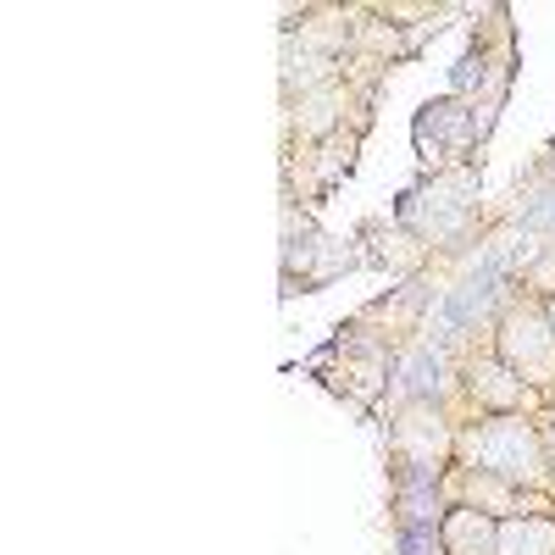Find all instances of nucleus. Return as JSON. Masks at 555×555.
Wrapping results in <instances>:
<instances>
[{"label":"nucleus","instance_id":"f257e3e1","mask_svg":"<svg viewBox=\"0 0 555 555\" xmlns=\"http://www.w3.org/2000/svg\"><path fill=\"white\" fill-rule=\"evenodd\" d=\"M455 467H478V473H494V478L517 483V489L555 494L544 428H539V416H528V411L467 423V428L455 434Z\"/></svg>","mask_w":555,"mask_h":555},{"label":"nucleus","instance_id":"39448f33","mask_svg":"<svg viewBox=\"0 0 555 555\" xmlns=\"http://www.w3.org/2000/svg\"><path fill=\"white\" fill-rule=\"evenodd\" d=\"M494 112L489 106H467V101H428L411 122L416 139V156H423L428 172H455V167H473V151L489 139Z\"/></svg>","mask_w":555,"mask_h":555},{"label":"nucleus","instance_id":"412c9836","mask_svg":"<svg viewBox=\"0 0 555 555\" xmlns=\"http://www.w3.org/2000/svg\"><path fill=\"white\" fill-rule=\"evenodd\" d=\"M550 400H555V395H550Z\"/></svg>","mask_w":555,"mask_h":555},{"label":"nucleus","instance_id":"7ed1b4c3","mask_svg":"<svg viewBox=\"0 0 555 555\" xmlns=\"http://www.w3.org/2000/svg\"><path fill=\"white\" fill-rule=\"evenodd\" d=\"M494 356L533 389V395H555V328L550 311L533 295H512L494 317Z\"/></svg>","mask_w":555,"mask_h":555},{"label":"nucleus","instance_id":"6ab92c4d","mask_svg":"<svg viewBox=\"0 0 555 555\" xmlns=\"http://www.w3.org/2000/svg\"><path fill=\"white\" fill-rule=\"evenodd\" d=\"M544 450H550V473H555V434H544Z\"/></svg>","mask_w":555,"mask_h":555},{"label":"nucleus","instance_id":"aec40b11","mask_svg":"<svg viewBox=\"0 0 555 555\" xmlns=\"http://www.w3.org/2000/svg\"><path fill=\"white\" fill-rule=\"evenodd\" d=\"M544 311H550V328H555V295H550V300H544Z\"/></svg>","mask_w":555,"mask_h":555},{"label":"nucleus","instance_id":"1a4fd4ad","mask_svg":"<svg viewBox=\"0 0 555 555\" xmlns=\"http://www.w3.org/2000/svg\"><path fill=\"white\" fill-rule=\"evenodd\" d=\"M461 395H467V405L483 411V416H512V411H522L533 400V389L494 356V345L473 350L467 361H461Z\"/></svg>","mask_w":555,"mask_h":555},{"label":"nucleus","instance_id":"9b49d317","mask_svg":"<svg viewBox=\"0 0 555 555\" xmlns=\"http://www.w3.org/2000/svg\"><path fill=\"white\" fill-rule=\"evenodd\" d=\"M423 306H428V284H423V278H411V284L395 289L389 300H373V306H366V311L350 322V328H384V345H395V339L416 334Z\"/></svg>","mask_w":555,"mask_h":555},{"label":"nucleus","instance_id":"0eeeda50","mask_svg":"<svg viewBox=\"0 0 555 555\" xmlns=\"http://www.w3.org/2000/svg\"><path fill=\"white\" fill-rule=\"evenodd\" d=\"M505 89H512V28L500 23L494 39L478 34V39H473V51L461 56V67H455V101L500 112Z\"/></svg>","mask_w":555,"mask_h":555},{"label":"nucleus","instance_id":"4468645a","mask_svg":"<svg viewBox=\"0 0 555 555\" xmlns=\"http://www.w3.org/2000/svg\"><path fill=\"white\" fill-rule=\"evenodd\" d=\"M444 512H450L444 483H434V478H395V522H400V533L405 528H439Z\"/></svg>","mask_w":555,"mask_h":555},{"label":"nucleus","instance_id":"a211bd4d","mask_svg":"<svg viewBox=\"0 0 555 555\" xmlns=\"http://www.w3.org/2000/svg\"><path fill=\"white\" fill-rule=\"evenodd\" d=\"M539 428H544V434H555V400H544V405H539Z\"/></svg>","mask_w":555,"mask_h":555},{"label":"nucleus","instance_id":"f3484780","mask_svg":"<svg viewBox=\"0 0 555 555\" xmlns=\"http://www.w3.org/2000/svg\"><path fill=\"white\" fill-rule=\"evenodd\" d=\"M400 550L405 555H444V539H439V528H405Z\"/></svg>","mask_w":555,"mask_h":555},{"label":"nucleus","instance_id":"f8f14e48","mask_svg":"<svg viewBox=\"0 0 555 555\" xmlns=\"http://www.w3.org/2000/svg\"><path fill=\"white\" fill-rule=\"evenodd\" d=\"M395 373H400L405 400H444L450 389H461V378H450V366H444V350H434V345H416Z\"/></svg>","mask_w":555,"mask_h":555},{"label":"nucleus","instance_id":"6e6552de","mask_svg":"<svg viewBox=\"0 0 555 555\" xmlns=\"http://www.w3.org/2000/svg\"><path fill=\"white\" fill-rule=\"evenodd\" d=\"M444 500H450V505H467V512H483V517H494V522L544 512V494L517 489V483H505V478H494V473H478V467H450V473H444Z\"/></svg>","mask_w":555,"mask_h":555},{"label":"nucleus","instance_id":"20e7f679","mask_svg":"<svg viewBox=\"0 0 555 555\" xmlns=\"http://www.w3.org/2000/svg\"><path fill=\"white\" fill-rule=\"evenodd\" d=\"M455 423L444 400H405L395 411L389 428V455H395V478H434L444 483V473L455 467Z\"/></svg>","mask_w":555,"mask_h":555},{"label":"nucleus","instance_id":"9d476101","mask_svg":"<svg viewBox=\"0 0 555 555\" xmlns=\"http://www.w3.org/2000/svg\"><path fill=\"white\" fill-rule=\"evenodd\" d=\"M345 106H350V83L345 78L322 83V89H311V95H300L289 106V133L295 139H334L339 122H345Z\"/></svg>","mask_w":555,"mask_h":555},{"label":"nucleus","instance_id":"ddd939ff","mask_svg":"<svg viewBox=\"0 0 555 555\" xmlns=\"http://www.w3.org/2000/svg\"><path fill=\"white\" fill-rule=\"evenodd\" d=\"M439 539H444V555H500V522L483 512H467V505H450Z\"/></svg>","mask_w":555,"mask_h":555},{"label":"nucleus","instance_id":"423d86ee","mask_svg":"<svg viewBox=\"0 0 555 555\" xmlns=\"http://www.w3.org/2000/svg\"><path fill=\"white\" fill-rule=\"evenodd\" d=\"M356 267H361V256L350 250V240L322 234L306 211H295V201L284 206V295L328 289L334 278H345Z\"/></svg>","mask_w":555,"mask_h":555},{"label":"nucleus","instance_id":"dca6fc26","mask_svg":"<svg viewBox=\"0 0 555 555\" xmlns=\"http://www.w3.org/2000/svg\"><path fill=\"white\" fill-rule=\"evenodd\" d=\"M522 295H533V300H550L555 295V245H544L539 261L522 267Z\"/></svg>","mask_w":555,"mask_h":555},{"label":"nucleus","instance_id":"2eb2a0df","mask_svg":"<svg viewBox=\"0 0 555 555\" xmlns=\"http://www.w3.org/2000/svg\"><path fill=\"white\" fill-rule=\"evenodd\" d=\"M500 555H555V517H512L500 522Z\"/></svg>","mask_w":555,"mask_h":555},{"label":"nucleus","instance_id":"f03ea898","mask_svg":"<svg viewBox=\"0 0 555 555\" xmlns=\"http://www.w3.org/2000/svg\"><path fill=\"white\" fill-rule=\"evenodd\" d=\"M395 222L423 250H461V245H473V228H478V172L473 167L428 172L423 183H411V190L400 195Z\"/></svg>","mask_w":555,"mask_h":555}]
</instances>
